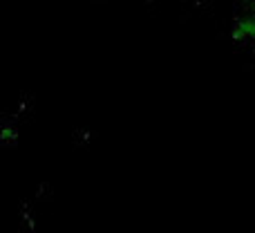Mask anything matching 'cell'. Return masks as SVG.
Masks as SVG:
<instances>
[{"mask_svg": "<svg viewBox=\"0 0 255 233\" xmlns=\"http://www.w3.org/2000/svg\"><path fill=\"white\" fill-rule=\"evenodd\" d=\"M229 38L235 52L255 65V0H233Z\"/></svg>", "mask_w": 255, "mask_h": 233, "instance_id": "cell-1", "label": "cell"}]
</instances>
